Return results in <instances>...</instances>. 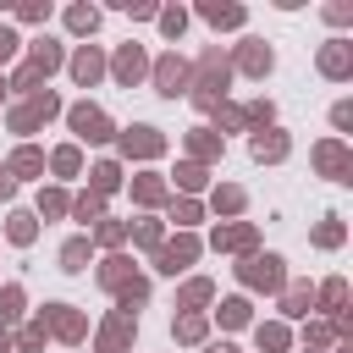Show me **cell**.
<instances>
[{
  "label": "cell",
  "instance_id": "6da1fadb",
  "mask_svg": "<svg viewBox=\"0 0 353 353\" xmlns=\"http://www.w3.org/2000/svg\"><path fill=\"white\" fill-rule=\"evenodd\" d=\"M72 127H77V138H88V143H99V138H110V121L94 110V105H77L72 110Z\"/></svg>",
  "mask_w": 353,
  "mask_h": 353
},
{
  "label": "cell",
  "instance_id": "7a4b0ae2",
  "mask_svg": "<svg viewBox=\"0 0 353 353\" xmlns=\"http://www.w3.org/2000/svg\"><path fill=\"white\" fill-rule=\"evenodd\" d=\"M154 83H160V94H182V88H188V66L171 55V61L154 66Z\"/></svg>",
  "mask_w": 353,
  "mask_h": 353
},
{
  "label": "cell",
  "instance_id": "3957f363",
  "mask_svg": "<svg viewBox=\"0 0 353 353\" xmlns=\"http://www.w3.org/2000/svg\"><path fill=\"white\" fill-rule=\"evenodd\" d=\"M50 110H55V94H33V99H28V105L11 116V127H17V132H28V127H33L39 116H50Z\"/></svg>",
  "mask_w": 353,
  "mask_h": 353
},
{
  "label": "cell",
  "instance_id": "277c9868",
  "mask_svg": "<svg viewBox=\"0 0 353 353\" xmlns=\"http://www.w3.org/2000/svg\"><path fill=\"white\" fill-rule=\"evenodd\" d=\"M243 276H248L254 287H281V259H276V254H265V259H254Z\"/></svg>",
  "mask_w": 353,
  "mask_h": 353
},
{
  "label": "cell",
  "instance_id": "5b68a950",
  "mask_svg": "<svg viewBox=\"0 0 353 353\" xmlns=\"http://www.w3.org/2000/svg\"><path fill=\"white\" fill-rule=\"evenodd\" d=\"M138 72H143V50H138V44H127V50L116 55V77H121V83H132Z\"/></svg>",
  "mask_w": 353,
  "mask_h": 353
},
{
  "label": "cell",
  "instance_id": "8992f818",
  "mask_svg": "<svg viewBox=\"0 0 353 353\" xmlns=\"http://www.w3.org/2000/svg\"><path fill=\"white\" fill-rule=\"evenodd\" d=\"M204 17H210L215 28H237V22H243V6H215V0H210V6H204Z\"/></svg>",
  "mask_w": 353,
  "mask_h": 353
},
{
  "label": "cell",
  "instance_id": "52a82bcc",
  "mask_svg": "<svg viewBox=\"0 0 353 353\" xmlns=\"http://www.w3.org/2000/svg\"><path fill=\"white\" fill-rule=\"evenodd\" d=\"M243 66H248V72H270V50H265L259 39H248V44H243Z\"/></svg>",
  "mask_w": 353,
  "mask_h": 353
},
{
  "label": "cell",
  "instance_id": "ba28073f",
  "mask_svg": "<svg viewBox=\"0 0 353 353\" xmlns=\"http://www.w3.org/2000/svg\"><path fill=\"white\" fill-rule=\"evenodd\" d=\"M72 72H77V83H94V77H99V72H105V61H99V55H94V50H83V55H77V61H72Z\"/></svg>",
  "mask_w": 353,
  "mask_h": 353
},
{
  "label": "cell",
  "instance_id": "9c48e42d",
  "mask_svg": "<svg viewBox=\"0 0 353 353\" xmlns=\"http://www.w3.org/2000/svg\"><path fill=\"white\" fill-rule=\"evenodd\" d=\"M121 143H127V154H132V149H138V154H154V149H160V138H154L149 127H132V132H127Z\"/></svg>",
  "mask_w": 353,
  "mask_h": 353
},
{
  "label": "cell",
  "instance_id": "30bf717a",
  "mask_svg": "<svg viewBox=\"0 0 353 353\" xmlns=\"http://www.w3.org/2000/svg\"><path fill=\"white\" fill-rule=\"evenodd\" d=\"M254 154H259V160H281V154H287V138H281V132H270V138L259 132V138H254Z\"/></svg>",
  "mask_w": 353,
  "mask_h": 353
},
{
  "label": "cell",
  "instance_id": "8fae6325",
  "mask_svg": "<svg viewBox=\"0 0 353 353\" xmlns=\"http://www.w3.org/2000/svg\"><path fill=\"white\" fill-rule=\"evenodd\" d=\"M188 259H193V243H188V237H182V243H171V248H165V254H160V270H182V265H188Z\"/></svg>",
  "mask_w": 353,
  "mask_h": 353
},
{
  "label": "cell",
  "instance_id": "7c38bea8",
  "mask_svg": "<svg viewBox=\"0 0 353 353\" xmlns=\"http://www.w3.org/2000/svg\"><path fill=\"white\" fill-rule=\"evenodd\" d=\"M320 66H325L331 77H342V72H347V50H342V44H331V50L320 55Z\"/></svg>",
  "mask_w": 353,
  "mask_h": 353
},
{
  "label": "cell",
  "instance_id": "4fadbf2b",
  "mask_svg": "<svg viewBox=\"0 0 353 353\" xmlns=\"http://www.w3.org/2000/svg\"><path fill=\"white\" fill-rule=\"evenodd\" d=\"M66 22H72L77 33H94V22H99V11H88V6H77V11H66Z\"/></svg>",
  "mask_w": 353,
  "mask_h": 353
},
{
  "label": "cell",
  "instance_id": "5bb4252c",
  "mask_svg": "<svg viewBox=\"0 0 353 353\" xmlns=\"http://www.w3.org/2000/svg\"><path fill=\"white\" fill-rule=\"evenodd\" d=\"M61 259H66V270H83V259H88V243H66V254H61Z\"/></svg>",
  "mask_w": 353,
  "mask_h": 353
},
{
  "label": "cell",
  "instance_id": "9a60e30c",
  "mask_svg": "<svg viewBox=\"0 0 353 353\" xmlns=\"http://www.w3.org/2000/svg\"><path fill=\"white\" fill-rule=\"evenodd\" d=\"M11 237L28 243V237H33V215H11Z\"/></svg>",
  "mask_w": 353,
  "mask_h": 353
},
{
  "label": "cell",
  "instance_id": "2e32d148",
  "mask_svg": "<svg viewBox=\"0 0 353 353\" xmlns=\"http://www.w3.org/2000/svg\"><path fill=\"white\" fill-rule=\"evenodd\" d=\"M215 243H226V248H243V243H248V226H232V232H215Z\"/></svg>",
  "mask_w": 353,
  "mask_h": 353
},
{
  "label": "cell",
  "instance_id": "e0dca14e",
  "mask_svg": "<svg viewBox=\"0 0 353 353\" xmlns=\"http://www.w3.org/2000/svg\"><path fill=\"white\" fill-rule=\"evenodd\" d=\"M221 320H226V325H243V320H248V303H237V298H232V303L221 309Z\"/></svg>",
  "mask_w": 353,
  "mask_h": 353
},
{
  "label": "cell",
  "instance_id": "ac0fdd59",
  "mask_svg": "<svg viewBox=\"0 0 353 353\" xmlns=\"http://www.w3.org/2000/svg\"><path fill=\"white\" fill-rule=\"evenodd\" d=\"M176 336H188V342H199V336H204V320H199V314H188V320L176 325Z\"/></svg>",
  "mask_w": 353,
  "mask_h": 353
},
{
  "label": "cell",
  "instance_id": "d6986e66",
  "mask_svg": "<svg viewBox=\"0 0 353 353\" xmlns=\"http://www.w3.org/2000/svg\"><path fill=\"white\" fill-rule=\"evenodd\" d=\"M17 303H22V292H17V287H6V292H0V320H11V314H17Z\"/></svg>",
  "mask_w": 353,
  "mask_h": 353
},
{
  "label": "cell",
  "instance_id": "ffe728a7",
  "mask_svg": "<svg viewBox=\"0 0 353 353\" xmlns=\"http://www.w3.org/2000/svg\"><path fill=\"white\" fill-rule=\"evenodd\" d=\"M320 165H325V171H342V149L325 143V149H320Z\"/></svg>",
  "mask_w": 353,
  "mask_h": 353
},
{
  "label": "cell",
  "instance_id": "44dd1931",
  "mask_svg": "<svg viewBox=\"0 0 353 353\" xmlns=\"http://www.w3.org/2000/svg\"><path fill=\"white\" fill-rule=\"evenodd\" d=\"M314 243H325V248H331V243H342V226H336V221H325V226L314 232Z\"/></svg>",
  "mask_w": 353,
  "mask_h": 353
},
{
  "label": "cell",
  "instance_id": "7402d4cb",
  "mask_svg": "<svg viewBox=\"0 0 353 353\" xmlns=\"http://www.w3.org/2000/svg\"><path fill=\"white\" fill-rule=\"evenodd\" d=\"M11 171H39V154H33V149H22V154L11 160Z\"/></svg>",
  "mask_w": 353,
  "mask_h": 353
},
{
  "label": "cell",
  "instance_id": "603a6c76",
  "mask_svg": "<svg viewBox=\"0 0 353 353\" xmlns=\"http://www.w3.org/2000/svg\"><path fill=\"white\" fill-rule=\"evenodd\" d=\"M259 342H265V347H281V342H287V331H281V325H265V331H259Z\"/></svg>",
  "mask_w": 353,
  "mask_h": 353
},
{
  "label": "cell",
  "instance_id": "cb8c5ba5",
  "mask_svg": "<svg viewBox=\"0 0 353 353\" xmlns=\"http://www.w3.org/2000/svg\"><path fill=\"white\" fill-rule=\"evenodd\" d=\"M55 171H77V149H61L55 154Z\"/></svg>",
  "mask_w": 353,
  "mask_h": 353
},
{
  "label": "cell",
  "instance_id": "d4e9b609",
  "mask_svg": "<svg viewBox=\"0 0 353 353\" xmlns=\"http://www.w3.org/2000/svg\"><path fill=\"white\" fill-rule=\"evenodd\" d=\"M94 188H116V165H99L94 171Z\"/></svg>",
  "mask_w": 353,
  "mask_h": 353
},
{
  "label": "cell",
  "instance_id": "484cf974",
  "mask_svg": "<svg viewBox=\"0 0 353 353\" xmlns=\"http://www.w3.org/2000/svg\"><path fill=\"white\" fill-rule=\"evenodd\" d=\"M11 55H17V33H6V28H0V61H11Z\"/></svg>",
  "mask_w": 353,
  "mask_h": 353
},
{
  "label": "cell",
  "instance_id": "4316f807",
  "mask_svg": "<svg viewBox=\"0 0 353 353\" xmlns=\"http://www.w3.org/2000/svg\"><path fill=\"white\" fill-rule=\"evenodd\" d=\"M0 193H11V171L6 165H0Z\"/></svg>",
  "mask_w": 353,
  "mask_h": 353
},
{
  "label": "cell",
  "instance_id": "83f0119b",
  "mask_svg": "<svg viewBox=\"0 0 353 353\" xmlns=\"http://www.w3.org/2000/svg\"><path fill=\"white\" fill-rule=\"evenodd\" d=\"M210 353H237V347H226V342H221V347H210Z\"/></svg>",
  "mask_w": 353,
  "mask_h": 353
},
{
  "label": "cell",
  "instance_id": "f1b7e54d",
  "mask_svg": "<svg viewBox=\"0 0 353 353\" xmlns=\"http://www.w3.org/2000/svg\"><path fill=\"white\" fill-rule=\"evenodd\" d=\"M0 99H6V83H0Z\"/></svg>",
  "mask_w": 353,
  "mask_h": 353
}]
</instances>
